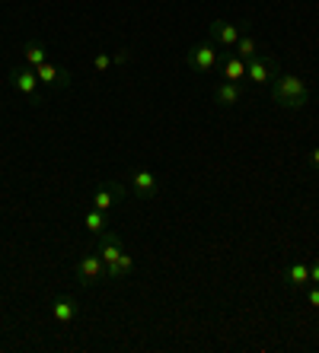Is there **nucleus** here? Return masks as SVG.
<instances>
[{"label": "nucleus", "mask_w": 319, "mask_h": 353, "mask_svg": "<svg viewBox=\"0 0 319 353\" xmlns=\"http://www.w3.org/2000/svg\"><path fill=\"white\" fill-rule=\"evenodd\" d=\"M269 86H271V102H275L278 108L297 112V108H303L310 102V86H307L303 77H297V74H278Z\"/></svg>", "instance_id": "f257e3e1"}, {"label": "nucleus", "mask_w": 319, "mask_h": 353, "mask_svg": "<svg viewBox=\"0 0 319 353\" xmlns=\"http://www.w3.org/2000/svg\"><path fill=\"white\" fill-rule=\"evenodd\" d=\"M10 83H13V90L19 96H26L32 105H42L45 102V92H42V83H39V74H35V67H13L10 70Z\"/></svg>", "instance_id": "f03ea898"}, {"label": "nucleus", "mask_w": 319, "mask_h": 353, "mask_svg": "<svg viewBox=\"0 0 319 353\" xmlns=\"http://www.w3.org/2000/svg\"><path fill=\"white\" fill-rule=\"evenodd\" d=\"M278 74H281V70H278V58H275V54L259 51L252 61H246V80L255 83V86H269Z\"/></svg>", "instance_id": "7ed1b4c3"}, {"label": "nucleus", "mask_w": 319, "mask_h": 353, "mask_svg": "<svg viewBox=\"0 0 319 353\" xmlns=\"http://www.w3.org/2000/svg\"><path fill=\"white\" fill-rule=\"evenodd\" d=\"M185 64L192 67L195 74H211V70L220 64L218 45H214V41H202V45H195V48L185 54Z\"/></svg>", "instance_id": "20e7f679"}, {"label": "nucleus", "mask_w": 319, "mask_h": 353, "mask_svg": "<svg viewBox=\"0 0 319 353\" xmlns=\"http://www.w3.org/2000/svg\"><path fill=\"white\" fill-rule=\"evenodd\" d=\"M74 274H77V280H80L84 287H96V283L106 277V261L99 258V252H96V255H84L80 261H77Z\"/></svg>", "instance_id": "39448f33"}, {"label": "nucleus", "mask_w": 319, "mask_h": 353, "mask_svg": "<svg viewBox=\"0 0 319 353\" xmlns=\"http://www.w3.org/2000/svg\"><path fill=\"white\" fill-rule=\"evenodd\" d=\"M246 29H249L246 23L236 26V23H227V19H214V23H211V39H214V45H220V48H233Z\"/></svg>", "instance_id": "423d86ee"}, {"label": "nucleus", "mask_w": 319, "mask_h": 353, "mask_svg": "<svg viewBox=\"0 0 319 353\" xmlns=\"http://www.w3.org/2000/svg\"><path fill=\"white\" fill-rule=\"evenodd\" d=\"M122 197H125V188H122L118 181H106V185H99V188L93 191L90 207L102 210V214H109V210L118 204V201H122Z\"/></svg>", "instance_id": "0eeeda50"}, {"label": "nucleus", "mask_w": 319, "mask_h": 353, "mask_svg": "<svg viewBox=\"0 0 319 353\" xmlns=\"http://www.w3.org/2000/svg\"><path fill=\"white\" fill-rule=\"evenodd\" d=\"M35 74H39V83L48 86V90H64V86H70V70L68 67L51 64V61H45V64L35 67Z\"/></svg>", "instance_id": "6e6552de"}, {"label": "nucleus", "mask_w": 319, "mask_h": 353, "mask_svg": "<svg viewBox=\"0 0 319 353\" xmlns=\"http://www.w3.org/2000/svg\"><path fill=\"white\" fill-rule=\"evenodd\" d=\"M131 179V188H135V194L137 197H157V191H160V179L151 172V169H135V172L128 175Z\"/></svg>", "instance_id": "1a4fd4ad"}, {"label": "nucleus", "mask_w": 319, "mask_h": 353, "mask_svg": "<svg viewBox=\"0 0 319 353\" xmlns=\"http://www.w3.org/2000/svg\"><path fill=\"white\" fill-rule=\"evenodd\" d=\"M122 252H125V248H122V236H118V232H109V230L99 232V258L106 261V268L115 264Z\"/></svg>", "instance_id": "9d476101"}, {"label": "nucleus", "mask_w": 319, "mask_h": 353, "mask_svg": "<svg viewBox=\"0 0 319 353\" xmlns=\"http://www.w3.org/2000/svg\"><path fill=\"white\" fill-rule=\"evenodd\" d=\"M243 83H220L218 86V92H214V99H218V105H224V108H233V105H240L243 102Z\"/></svg>", "instance_id": "9b49d317"}, {"label": "nucleus", "mask_w": 319, "mask_h": 353, "mask_svg": "<svg viewBox=\"0 0 319 353\" xmlns=\"http://www.w3.org/2000/svg\"><path fill=\"white\" fill-rule=\"evenodd\" d=\"M220 74L227 83H243L246 80V61L240 54H227V58H220Z\"/></svg>", "instance_id": "f8f14e48"}, {"label": "nucleus", "mask_w": 319, "mask_h": 353, "mask_svg": "<svg viewBox=\"0 0 319 353\" xmlns=\"http://www.w3.org/2000/svg\"><path fill=\"white\" fill-rule=\"evenodd\" d=\"M51 315L58 325H70L77 319V299L74 296H58L55 303H51Z\"/></svg>", "instance_id": "ddd939ff"}, {"label": "nucleus", "mask_w": 319, "mask_h": 353, "mask_svg": "<svg viewBox=\"0 0 319 353\" xmlns=\"http://www.w3.org/2000/svg\"><path fill=\"white\" fill-rule=\"evenodd\" d=\"M131 271H135V255H128V252H122V255H118V261L106 268L109 280H125Z\"/></svg>", "instance_id": "4468645a"}, {"label": "nucleus", "mask_w": 319, "mask_h": 353, "mask_svg": "<svg viewBox=\"0 0 319 353\" xmlns=\"http://www.w3.org/2000/svg\"><path fill=\"white\" fill-rule=\"evenodd\" d=\"M284 280L291 283V287H307V283H310V264H307V261H294L284 271Z\"/></svg>", "instance_id": "2eb2a0df"}, {"label": "nucleus", "mask_w": 319, "mask_h": 353, "mask_svg": "<svg viewBox=\"0 0 319 353\" xmlns=\"http://www.w3.org/2000/svg\"><path fill=\"white\" fill-rule=\"evenodd\" d=\"M233 48H236V54H240L243 61H252V58H255V54L262 51V48H259V39H255V35H252L249 29H246L243 35H240V41H236Z\"/></svg>", "instance_id": "dca6fc26"}, {"label": "nucleus", "mask_w": 319, "mask_h": 353, "mask_svg": "<svg viewBox=\"0 0 319 353\" xmlns=\"http://www.w3.org/2000/svg\"><path fill=\"white\" fill-rule=\"evenodd\" d=\"M23 54H26V64H29V67H39V64H45V61H48V51H45L42 41H26Z\"/></svg>", "instance_id": "f3484780"}, {"label": "nucleus", "mask_w": 319, "mask_h": 353, "mask_svg": "<svg viewBox=\"0 0 319 353\" xmlns=\"http://www.w3.org/2000/svg\"><path fill=\"white\" fill-rule=\"evenodd\" d=\"M84 226L90 232H96V236H99V232H106V226H109V220H106V214H102V210H96V207H90V210H86V216H84Z\"/></svg>", "instance_id": "a211bd4d"}, {"label": "nucleus", "mask_w": 319, "mask_h": 353, "mask_svg": "<svg viewBox=\"0 0 319 353\" xmlns=\"http://www.w3.org/2000/svg\"><path fill=\"white\" fill-rule=\"evenodd\" d=\"M93 67H96V70H109L112 67V54H106V51H102V54H96V58H93Z\"/></svg>", "instance_id": "6ab92c4d"}, {"label": "nucleus", "mask_w": 319, "mask_h": 353, "mask_svg": "<svg viewBox=\"0 0 319 353\" xmlns=\"http://www.w3.org/2000/svg\"><path fill=\"white\" fill-rule=\"evenodd\" d=\"M128 61H131V51H115V54H112V64H128Z\"/></svg>", "instance_id": "aec40b11"}, {"label": "nucleus", "mask_w": 319, "mask_h": 353, "mask_svg": "<svg viewBox=\"0 0 319 353\" xmlns=\"http://www.w3.org/2000/svg\"><path fill=\"white\" fill-rule=\"evenodd\" d=\"M307 299H310L313 309H319V287H316V283H313V287L307 290Z\"/></svg>", "instance_id": "412c9836"}, {"label": "nucleus", "mask_w": 319, "mask_h": 353, "mask_svg": "<svg viewBox=\"0 0 319 353\" xmlns=\"http://www.w3.org/2000/svg\"><path fill=\"white\" fill-rule=\"evenodd\" d=\"M310 280H313V283H316V287H319V258L310 264Z\"/></svg>", "instance_id": "4be33fe9"}, {"label": "nucleus", "mask_w": 319, "mask_h": 353, "mask_svg": "<svg viewBox=\"0 0 319 353\" xmlns=\"http://www.w3.org/2000/svg\"><path fill=\"white\" fill-rule=\"evenodd\" d=\"M310 165H313V169H316V172H319V147L310 153Z\"/></svg>", "instance_id": "5701e85b"}]
</instances>
